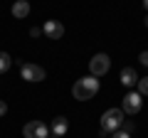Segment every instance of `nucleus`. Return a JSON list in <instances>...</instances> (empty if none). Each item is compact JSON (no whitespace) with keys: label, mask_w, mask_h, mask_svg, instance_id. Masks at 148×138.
<instances>
[{"label":"nucleus","mask_w":148,"mask_h":138,"mask_svg":"<svg viewBox=\"0 0 148 138\" xmlns=\"http://www.w3.org/2000/svg\"><path fill=\"white\" fill-rule=\"evenodd\" d=\"M146 27H148V15H146Z\"/></svg>","instance_id":"nucleus-19"},{"label":"nucleus","mask_w":148,"mask_h":138,"mask_svg":"<svg viewBox=\"0 0 148 138\" xmlns=\"http://www.w3.org/2000/svg\"><path fill=\"white\" fill-rule=\"evenodd\" d=\"M42 35V27H30V37H40Z\"/></svg>","instance_id":"nucleus-16"},{"label":"nucleus","mask_w":148,"mask_h":138,"mask_svg":"<svg viewBox=\"0 0 148 138\" xmlns=\"http://www.w3.org/2000/svg\"><path fill=\"white\" fill-rule=\"evenodd\" d=\"M136 91L141 96H148V77H141L138 79V84H136Z\"/></svg>","instance_id":"nucleus-12"},{"label":"nucleus","mask_w":148,"mask_h":138,"mask_svg":"<svg viewBox=\"0 0 148 138\" xmlns=\"http://www.w3.org/2000/svg\"><path fill=\"white\" fill-rule=\"evenodd\" d=\"M5 113H8V104L0 99V116H5Z\"/></svg>","instance_id":"nucleus-17"},{"label":"nucleus","mask_w":148,"mask_h":138,"mask_svg":"<svg viewBox=\"0 0 148 138\" xmlns=\"http://www.w3.org/2000/svg\"><path fill=\"white\" fill-rule=\"evenodd\" d=\"M12 17H17V20H22V17H27L30 15V3L27 0H15L12 3Z\"/></svg>","instance_id":"nucleus-10"},{"label":"nucleus","mask_w":148,"mask_h":138,"mask_svg":"<svg viewBox=\"0 0 148 138\" xmlns=\"http://www.w3.org/2000/svg\"><path fill=\"white\" fill-rule=\"evenodd\" d=\"M49 138H57V136H49Z\"/></svg>","instance_id":"nucleus-20"},{"label":"nucleus","mask_w":148,"mask_h":138,"mask_svg":"<svg viewBox=\"0 0 148 138\" xmlns=\"http://www.w3.org/2000/svg\"><path fill=\"white\" fill-rule=\"evenodd\" d=\"M20 77L25 81H45L47 72H45L40 64H32V62H22L20 64Z\"/></svg>","instance_id":"nucleus-3"},{"label":"nucleus","mask_w":148,"mask_h":138,"mask_svg":"<svg viewBox=\"0 0 148 138\" xmlns=\"http://www.w3.org/2000/svg\"><path fill=\"white\" fill-rule=\"evenodd\" d=\"M121 128H123V131H126V133H131V136H133V131H136V126H133V123L128 121V118H123V123H121Z\"/></svg>","instance_id":"nucleus-13"},{"label":"nucleus","mask_w":148,"mask_h":138,"mask_svg":"<svg viewBox=\"0 0 148 138\" xmlns=\"http://www.w3.org/2000/svg\"><path fill=\"white\" fill-rule=\"evenodd\" d=\"M119 79H121V84H123V86L133 89V86L138 84V79H141V77L136 74V69H133V67H123V69H121V74H119Z\"/></svg>","instance_id":"nucleus-8"},{"label":"nucleus","mask_w":148,"mask_h":138,"mask_svg":"<svg viewBox=\"0 0 148 138\" xmlns=\"http://www.w3.org/2000/svg\"><path fill=\"white\" fill-rule=\"evenodd\" d=\"M123 116H126V113H123L121 109H106V111L101 113V121H99L101 136H111L114 131H119L121 123H123Z\"/></svg>","instance_id":"nucleus-2"},{"label":"nucleus","mask_w":148,"mask_h":138,"mask_svg":"<svg viewBox=\"0 0 148 138\" xmlns=\"http://www.w3.org/2000/svg\"><path fill=\"white\" fill-rule=\"evenodd\" d=\"M143 8H146V10H148V0H143Z\"/></svg>","instance_id":"nucleus-18"},{"label":"nucleus","mask_w":148,"mask_h":138,"mask_svg":"<svg viewBox=\"0 0 148 138\" xmlns=\"http://www.w3.org/2000/svg\"><path fill=\"white\" fill-rule=\"evenodd\" d=\"M138 62H141L143 67H148V49H146V52H141V54H138Z\"/></svg>","instance_id":"nucleus-15"},{"label":"nucleus","mask_w":148,"mask_h":138,"mask_svg":"<svg viewBox=\"0 0 148 138\" xmlns=\"http://www.w3.org/2000/svg\"><path fill=\"white\" fill-rule=\"evenodd\" d=\"M99 79L96 77H82V79H77L74 81V86H72V96L77 101H89V99H94L96 94H99Z\"/></svg>","instance_id":"nucleus-1"},{"label":"nucleus","mask_w":148,"mask_h":138,"mask_svg":"<svg viewBox=\"0 0 148 138\" xmlns=\"http://www.w3.org/2000/svg\"><path fill=\"white\" fill-rule=\"evenodd\" d=\"M141 106H143V96L138 94V91H128L126 96H123V104H121V111L123 113H138L141 111Z\"/></svg>","instance_id":"nucleus-6"},{"label":"nucleus","mask_w":148,"mask_h":138,"mask_svg":"<svg viewBox=\"0 0 148 138\" xmlns=\"http://www.w3.org/2000/svg\"><path fill=\"white\" fill-rule=\"evenodd\" d=\"M22 136L25 138H49V126L45 121H30L22 126Z\"/></svg>","instance_id":"nucleus-5"},{"label":"nucleus","mask_w":148,"mask_h":138,"mask_svg":"<svg viewBox=\"0 0 148 138\" xmlns=\"http://www.w3.org/2000/svg\"><path fill=\"white\" fill-rule=\"evenodd\" d=\"M42 35L47 40H62L64 37V25L59 20H47L42 25Z\"/></svg>","instance_id":"nucleus-7"},{"label":"nucleus","mask_w":148,"mask_h":138,"mask_svg":"<svg viewBox=\"0 0 148 138\" xmlns=\"http://www.w3.org/2000/svg\"><path fill=\"white\" fill-rule=\"evenodd\" d=\"M49 131H52V136L62 138L64 133L69 131V121H67V118H64V116H57V118H54L52 123H49Z\"/></svg>","instance_id":"nucleus-9"},{"label":"nucleus","mask_w":148,"mask_h":138,"mask_svg":"<svg viewBox=\"0 0 148 138\" xmlns=\"http://www.w3.org/2000/svg\"><path fill=\"white\" fill-rule=\"evenodd\" d=\"M12 67V57L8 52H0V74H3V72H8V69Z\"/></svg>","instance_id":"nucleus-11"},{"label":"nucleus","mask_w":148,"mask_h":138,"mask_svg":"<svg viewBox=\"0 0 148 138\" xmlns=\"http://www.w3.org/2000/svg\"><path fill=\"white\" fill-rule=\"evenodd\" d=\"M111 138H131V133H126L123 128H119V131H114V133H111Z\"/></svg>","instance_id":"nucleus-14"},{"label":"nucleus","mask_w":148,"mask_h":138,"mask_svg":"<svg viewBox=\"0 0 148 138\" xmlns=\"http://www.w3.org/2000/svg\"><path fill=\"white\" fill-rule=\"evenodd\" d=\"M109 69H111V59H109V54L99 52V54H94V57L89 59V72H91V77H104Z\"/></svg>","instance_id":"nucleus-4"}]
</instances>
